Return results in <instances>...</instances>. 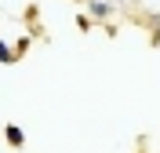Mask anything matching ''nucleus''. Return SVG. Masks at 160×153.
<instances>
[{
    "label": "nucleus",
    "mask_w": 160,
    "mask_h": 153,
    "mask_svg": "<svg viewBox=\"0 0 160 153\" xmlns=\"http://www.w3.org/2000/svg\"><path fill=\"white\" fill-rule=\"evenodd\" d=\"M88 8H91L95 18H109V15H113V4H109V0H88Z\"/></svg>",
    "instance_id": "f257e3e1"
},
{
    "label": "nucleus",
    "mask_w": 160,
    "mask_h": 153,
    "mask_svg": "<svg viewBox=\"0 0 160 153\" xmlns=\"http://www.w3.org/2000/svg\"><path fill=\"white\" fill-rule=\"evenodd\" d=\"M4 139H8L11 146H26V131H22V128H15V124H8V128H4Z\"/></svg>",
    "instance_id": "f03ea898"
},
{
    "label": "nucleus",
    "mask_w": 160,
    "mask_h": 153,
    "mask_svg": "<svg viewBox=\"0 0 160 153\" xmlns=\"http://www.w3.org/2000/svg\"><path fill=\"white\" fill-rule=\"evenodd\" d=\"M0 62H15V55L8 51V44H4V40H0Z\"/></svg>",
    "instance_id": "7ed1b4c3"
}]
</instances>
